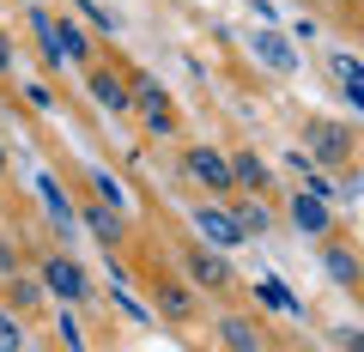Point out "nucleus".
Instances as JSON below:
<instances>
[{
    "label": "nucleus",
    "mask_w": 364,
    "mask_h": 352,
    "mask_svg": "<svg viewBox=\"0 0 364 352\" xmlns=\"http://www.w3.org/2000/svg\"><path fill=\"white\" fill-rule=\"evenodd\" d=\"M255 55H261L267 67H279V73H291V67H298V55H291V43H279L273 31H255Z\"/></svg>",
    "instance_id": "5"
},
{
    "label": "nucleus",
    "mask_w": 364,
    "mask_h": 352,
    "mask_svg": "<svg viewBox=\"0 0 364 352\" xmlns=\"http://www.w3.org/2000/svg\"><path fill=\"white\" fill-rule=\"evenodd\" d=\"M328 274H334L340 279V286H352V279H358V261H352V249H328Z\"/></svg>",
    "instance_id": "12"
},
{
    "label": "nucleus",
    "mask_w": 364,
    "mask_h": 352,
    "mask_svg": "<svg viewBox=\"0 0 364 352\" xmlns=\"http://www.w3.org/2000/svg\"><path fill=\"white\" fill-rule=\"evenodd\" d=\"M43 279H49V292H55V298H79V292H85V274H79L73 261H61V255H55L49 267H43Z\"/></svg>",
    "instance_id": "4"
},
{
    "label": "nucleus",
    "mask_w": 364,
    "mask_h": 352,
    "mask_svg": "<svg viewBox=\"0 0 364 352\" xmlns=\"http://www.w3.org/2000/svg\"><path fill=\"white\" fill-rule=\"evenodd\" d=\"M37 195L49 201V213H55V219H61V225H73V207H67V195H61V188L49 183V176H37Z\"/></svg>",
    "instance_id": "13"
},
{
    "label": "nucleus",
    "mask_w": 364,
    "mask_h": 352,
    "mask_svg": "<svg viewBox=\"0 0 364 352\" xmlns=\"http://www.w3.org/2000/svg\"><path fill=\"white\" fill-rule=\"evenodd\" d=\"M31 25H37L43 55H49V61H67V55H79V49H85V37H79L73 25H55L49 13H31Z\"/></svg>",
    "instance_id": "1"
},
{
    "label": "nucleus",
    "mask_w": 364,
    "mask_h": 352,
    "mask_svg": "<svg viewBox=\"0 0 364 352\" xmlns=\"http://www.w3.org/2000/svg\"><path fill=\"white\" fill-rule=\"evenodd\" d=\"M0 346H25V334L13 328V316H0Z\"/></svg>",
    "instance_id": "20"
},
{
    "label": "nucleus",
    "mask_w": 364,
    "mask_h": 352,
    "mask_svg": "<svg viewBox=\"0 0 364 352\" xmlns=\"http://www.w3.org/2000/svg\"><path fill=\"white\" fill-rule=\"evenodd\" d=\"M188 274H195L200 286H225V279H231V274H225V261L207 255V249H195V255H188Z\"/></svg>",
    "instance_id": "10"
},
{
    "label": "nucleus",
    "mask_w": 364,
    "mask_h": 352,
    "mask_svg": "<svg viewBox=\"0 0 364 352\" xmlns=\"http://www.w3.org/2000/svg\"><path fill=\"white\" fill-rule=\"evenodd\" d=\"M219 334H225V346H237V352H249V346H255V328H249L243 316H225V322H219Z\"/></svg>",
    "instance_id": "11"
},
{
    "label": "nucleus",
    "mask_w": 364,
    "mask_h": 352,
    "mask_svg": "<svg viewBox=\"0 0 364 352\" xmlns=\"http://www.w3.org/2000/svg\"><path fill=\"white\" fill-rule=\"evenodd\" d=\"M97 195H104L109 207H122V201H128V195H122V183H116V176H109V170H104V176H97Z\"/></svg>",
    "instance_id": "18"
},
{
    "label": "nucleus",
    "mask_w": 364,
    "mask_h": 352,
    "mask_svg": "<svg viewBox=\"0 0 364 352\" xmlns=\"http://www.w3.org/2000/svg\"><path fill=\"white\" fill-rule=\"evenodd\" d=\"M85 225L104 237V243H109V237H122V231H116V213H104V207H91V213H85Z\"/></svg>",
    "instance_id": "16"
},
{
    "label": "nucleus",
    "mask_w": 364,
    "mask_h": 352,
    "mask_svg": "<svg viewBox=\"0 0 364 352\" xmlns=\"http://www.w3.org/2000/svg\"><path fill=\"white\" fill-rule=\"evenodd\" d=\"M237 225H243V237H249V231L261 237V231H267V213H261V207H243V213H237Z\"/></svg>",
    "instance_id": "17"
},
{
    "label": "nucleus",
    "mask_w": 364,
    "mask_h": 352,
    "mask_svg": "<svg viewBox=\"0 0 364 352\" xmlns=\"http://www.w3.org/2000/svg\"><path fill=\"white\" fill-rule=\"evenodd\" d=\"M0 176H6V146H0Z\"/></svg>",
    "instance_id": "22"
},
{
    "label": "nucleus",
    "mask_w": 364,
    "mask_h": 352,
    "mask_svg": "<svg viewBox=\"0 0 364 352\" xmlns=\"http://www.w3.org/2000/svg\"><path fill=\"white\" fill-rule=\"evenodd\" d=\"M261 298H267L273 310H291V316H298V298H291V292L279 286V279H261Z\"/></svg>",
    "instance_id": "14"
},
{
    "label": "nucleus",
    "mask_w": 364,
    "mask_h": 352,
    "mask_svg": "<svg viewBox=\"0 0 364 352\" xmlns=\"http://www.w3.org/2000/svg\"><path fill=\"white\" fill-rule=\"evenodd\" d=\"M182 164H188V176H195V183H207V188H231V183H237V164H225V158L207 152V146H195Z\"/></svg>",
    "instance_id": "2"
},
{
    "label": "nucleus",
    "mask_w": 364,
    "mask_h": 352,
    "mask_svg": "<svg viewBox=\"0 0 364 352\" xmlns=\"http://www.w3.org/2000/svg\"><path fill=\"white\" fill-rule=\"evenodd\" d=\"M334 79H340V92H346L352 104H364V67L352 61V55H334Z\"/></svg>",
    "instance_id": "8"
},
{
    "label": "nucleus",
    "mask_w": 364,
    "mask_h": 352,
    "mask_svg": "<svg viewBox=\"0 0 364 352\" xmlns=\"http://www.w3.org/2000/svg\"><path fill=\"white\" fill-rule=\"evenodd\" d=\"M291 219H298V231H328V207H322V195H298L291 201Z\"/></svg>",
    "instance_id": "6"
},
{
    "label": "nucleus",
    "mask_w": 364,
    "mask_h": 352,
    "mask_svg": "<svg viewBox=\"0 0 364 352\" xmlns=\"http://www.w3.org/2000/svg\"><path fill=\"white\" fill-rule=\"evenodd\" d=\"M158 304H164V310H170V316H188V298H182V292H176V286H164V292H158Z\"/></svg>",
    "instance_id": "19"
},
{
    "label": "nucleus",
    "mask_w": 364,
    "mask_h": 352,
    "mask_svg": "<svg viewBox=\"0 0 364 352\" xmlns=\"http://www.w3.org/2000/svg\"><path fill=\"white\" fill-rule=\"evenodd\" d=\"M195 225L207 231V243H237L243 237V225H237V213H219V207H200Z\"/></svg>",
    "instance_id": "3"
},
{
    "label": "nucleus",
    "mask_w": 364,
    "mask_h": 352,
    "mask_svg": "<svg viewBox=\"0 0 364 352\" xmlns=\"http://www.w3.org/2000/svg\"><path fill=\"white\" fill-rule=\"evenodd\" d=\"M237 183H249V188H261V183H267V170H261V158H237Z\"/></svg>",
    "instance_id": "15"
},
{
    "label": "nucleus",
    "mask_w": 364,
    "mask_h": 352,
    "mask_svg": "<svg viewBox=\"0 0 364 352\" xmlns=\"http://www.w3.org/2000/svg\"><path fill=\"white\" fill-rule=\"evenodd\" d=\"M6 67H13V43L0 37V73H6Z\"/></svg>",
    "instance_id": "21"
},
{
    "label": "nucleus",
    "mask_w": 364,
    "mask_h": 352,
    "mask_svg": "<svg viewBox=\"0 0 364 352\" xmlns=\"http://www.w3.org/2000/svg\"><path fill=\"white\" fill-rule=\"evenodd\" d=\"M310 146L322 158H346V128H334V122H316L310 128Z\"/></svg>",
    "instance_id": "9"
},
{
    "label": "nucleus",
    "mask_w": 364,
    "mask_h": 352,
    "mask_svg": "<svg viewBox=\"0 0 364 352\" xmlns=\"http://www.w3.org/2000/svg\"><path fill=\"white\" fill-rule=\"evenodd\" d=\"M91 97H97V104H104V110H128V85H122V79L116 73H91Z\"/></svg>",
    "instance_id": "7"
}]
</instances>
